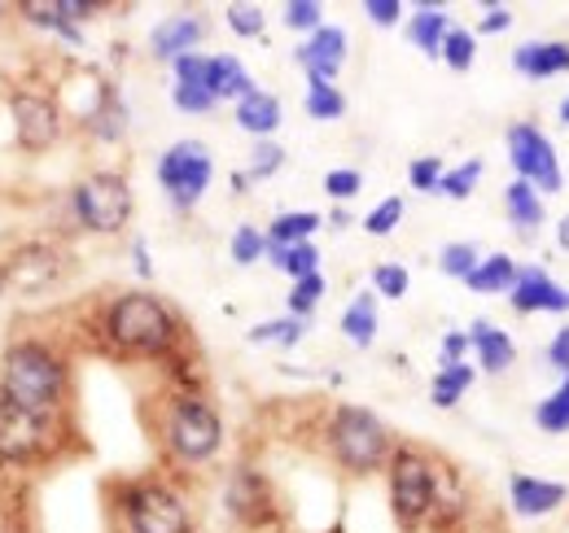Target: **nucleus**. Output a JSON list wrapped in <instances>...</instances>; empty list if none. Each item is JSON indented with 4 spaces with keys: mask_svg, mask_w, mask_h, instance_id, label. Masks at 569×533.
<instances>
[{
    "mask_svg": "<svg viewBox=\"0 0 569 533\" xmlns=\"http://www.w3.org/2000/svg\"><path fill=\"white\" fill-rule=\"evenodd\" d=\"M67 385V368L58 354H49L44 345H13L4 354V399L13 411H22L27 420H40L53 411V402L62 399Z\"/></svg>",
    "mask_w": 569,
    "mask_h": 533,
    "instance_id": "f257e3e1",
    "label": "nucleus"
},
{
    "mask_svg": "<svg viewBox=\"0 0 569 533\" xmlns=\"http://www.w3.org/2000/svg\"><path fill=\"white\" fill-rule=\"evenodd\" d=\"M106 336L128 354H167L176 345V315L153 293H123L106 315Z\"/></svg>",
    "mask_w": 569,
    "mask_h": 533,
    "instance_id": "f03ea898",
    "label": "nucleus"
},
{
    "mask_svg": "<svg viewBox=\"0 0 569 533\" xmlns=\"http://www.w3.org/2000/svg\"><path fill=\"white\" fill-rule=\"evenodd\" d=\"M329 451H333V460L347 467V472H377V467L386 464V455H390V433H386V424L368 411V406H356V402H347V406H338L333 411V420H329Z\"/></svg>",
    "mask_w": 569,
    "mask_h": 533,
    "instance_id": "7ed1b4c3",
    "label": "nucleus"
},
{
    "mask_svg": "<svg viewBox=\"0 0 569 533\" xmlns=\"http://www.w3.org/2000/svg\"><path fill=\"white\" fill-rule=\"evenodd\" d=\"M390 507L408 530L426 525L438 507V467L412 446L390 455Z\"/></svg>",
    "mask_w": 569,
    "mask_h": 533,
    "instance_id": "20e7f679",
    "label": "nucleus"
},
{
    "mask_svg": "<svg viewBox=\"0 0 569 533\" xmlns=\"http://www.w3.org/2000/svg\"><path fill=\"white\" fill-rule=\"evenodd\" d=\"M503 149H508V167L517 180L535 184L543 198L561 193L566 175H561V158H557V144L548 140V132H539L535 123H512L503 135Z\"/></svg>",
    "mask_w": 569,
    "mask_h": 533,
    "instance_id": "39448f33",
    "label": "nucleus"
},
{
    "mask_svg": "<svg viewBox=\"0 0 569 533\" xmlns=\"http://www.w3.org/2000/svg\"><path fill=\"white\" fill-rule=\"evenodd\" d=\"M74 214L88 232H101V237L123 232L132 219V184L123 175H110V171L88 175L74 189Z\"/></svg>",
    "mask_w": 569,
    "mask_h": 533,
    "instance_id": "423d86ee",
    "label": "nucleus"
},
{
    "mask_svg": "<svg viewBox=\"0 0 569 533\" xmlns=\"http://www.w3.org/2000/svg\"><path fill=\"white\" fill-rule=\"evenodd\" d=\"M223 442V424H219V411L202 399H180L171 406V420H167V446L184 460V464H207Z\"/></svg>",
    "mask_w": 569,
    "mask_h": 533,
    "instance_id": "0eeeda50",
    "label": "nucleus"
},
{
    "mask_svg": "<svg viewBox=\"0 0 569 533\" xmlns=\"http://www.w3.org/2000/svg\"><path fill=\"white\" fill-rule=\"evenodd\" d=\"M214 180V162H211V149L198 144V140H180L171 144L162 158H158V184L171 193V201L180 210H189L193 201L202 198L211 189Z\"/></svg>",
    "mask_w": 569,
    "mask_h": 533,
    "instance_id": "6e6552de",
    "label": "nucleus"
},
{
    "mask_svg": "<svg viewBox=\"0 0 569 533\" xmlns=\"http://www.w3.org/2000/svg\"><path fill=\"white\" fill-rule=\"evenodd\" d=\"M128 512V530L132 533H189V507L176 490L167 485H137L123 499Z\"/></svg>",
    "mask_w": 569,
    "mask_h": 533,
    "instance_id": "1a4fd4ad",
    "label": "nucleus"
},
{
    "mask_svg": "<svg viewBox=\"0 0 569 533\" xmlns=\"http://www.w3.org/2000/svg\"><path fill=\"white\" fill-rule=\"evenodd\" d=\"M9 110H13V135H18L22 149L44 153L49 144H58V135H62V114H58V105H53L49 97L18 92V97L9 101Z\"/></svg>",
    "mask_w": 569,
    "mask_h": 533,
    "instance_id": "9d476101",
    "label": "nucleus"
},
{
    "mask_svg": "<svg viewBox=\"0 0 569 533\" xmlns=\"http://www.w3.org/2000/svg\"><path fill=\"white\" fill-rule=\"evenodd\" d=\"M508 503H512L517 521H543L569 503V485L548 481V476H530V472H512L508 476Z\"/></svg>",
    "mask_w": 569,
    "mask_h": 533,
    "instance_id": "9b49d317",
    "label": "nucleus"
},
{
    "mask_svg": "<svg viewBox=\"0 0 569 533\" xmlns=\"http://www.w3.org/2000/svg\"><path fill=\"white\" fill-rule=\"evenodd\" d=\"M508 306L517 315H569V289L557 284L543 266H521V280L508 293Z\"/></svg>",
    "mask_w": 569,
    "mask_h": 533,
    "instance_id": "f8f14e48",
    "label": "nucleus"
},
{
    "mask_svg": "<svg viewBox=\"0 0 569 533\" xmlns=\"http://www.w3.org/2000/svg\"><path fill=\"white\" fill-rule=\"evenodd\" d=\"M298 67L307 70V79L333 83L338 70L347 62V31L342 27H320L316 36H307V44H298Z\"/></svg>",
    "mask_w": 569,
    "mask_h": 533,
    "instance_id": "ddd939ff",
    "label": "nucleus"
},
{
    "mask_svg": "<svg viewBox=\"0 0 569 533\" xmlns=\"http://www.w3.org/2000/svg\"><path fill=\"white\" fill-rule=\"evenodd\" d=\"M176 67V110L180 114H211L214 110V92H211V58L202 53H189Z\"/></svg>",
    "mask_w": 569,
    "mask_h": 533,
    "instance_id": "4468645a",
    "label": "nucleus"
},
{
    "mask_svg": "<svg viewBox=\"0 0 569 533\" xmlns=\"http://www.w3.org/2000/svg\"><path fill=\"white\" fill-rule=\"evenodd\" d=\"M58 275H62V254L49 250V245H22V250L13 254L9 271H4V280H9L13 289H22V293H40V289L53 284Z\"/></svg>",
    "mask_w": 569,
    "mask_h": 533,
    "instance_id": "2eb2a0df",
    "label": "nucleus"
},
{
    "mask_svg": "<svg viewBox=\"0 0 569 533\" xmlns=\"http://www.w3.org/2000/svg\"><path fill=\"white\" fill-rule=\"evenodd\" d=\"M512 70L526 79H561L569 74V40H526L512 49Z\"/></svg>",
    "mask_w": 569,
    "mask_h": 533,
    "instance_id": "dca6fc26",
    "label": "nucleus"
},
{
    "mask_svg": "<svg viewBox=\"0 0 569 533\" xmlns=\"http://www.w3.org/2000/svg\"><path fill=\"white\" fill-rule=\"evenodd\" d=\"M228 507H232V516H237V521H246V525L268 521V516H272L268 481H263L259 472H250V467L232 472V476H228Z\"/></svg>",
    "mask_w": 569,
    "mask_h": 533,
    "instance_id": "f3484780",
    "label": "nucleus"
},
{
    "mask_svg": "<svg viewBox=\"0 0 569 533\" xmlns=\"http://www.w3.org/2000/svg\"><path fill=\"white\" fill-rule=\"evenodd\" d=\"M469 350L478 354V368L487 376H503L512 363H517V341L503 333L491 320H473L469 324Z\"/></svg>",
    "mask_w": 569,
    "mask_h": 533,
    "instance_id": "a211bd4d",
    "label": "nucleus"
},
{
    "mask_svg": "<svg viewBox=\"0 0 569 533\" xmlns=\"http://www.w3.org/2000/svg\"><path fill=\"white\" fill-rule=\"evenodd\" d=\"M202 36H207L202 18H167V22H158V27H153L149 49H153V58L180 62V58H189V53L202 44Z\"/></svg>",
    "mask_w": 569,
    "mask_h": 533,
    "instance_id": "6ab92c4d",
    "label": "nucleus"
},
{
    "mask_svg": "<svg viewBox=\"0 0 569 533\" xmlns=\"http://www.w3.org/2000/svg\"><path fill=\"white\" fill-rule=\"evenodd\" d=\"M503 214H508L512 232H517L521 241H530V237L543 228V214H548V205H543V193H539L535 184H526V180H512V184L503 189Z\"/></svg>",
    "mask_w": 569,
    "mask_h": 533,
    "instance_id": "aec40b11",
    "label": "nucleus"
},
{
    "mask_svg": "<svg viewBox=\"0 0 569 533\" xmlns=\"http://www.w3.org/2000/svg\"><path fill=\"white\" fill-rule=\"evenodd\" d=\"M451 36V18L438 4H417V13L408 18V40L426 53V58H442V40Z\"/></svg>",
    "mask_w": 569,
    "mask_h": 533,
    "instance_id": "412c9836",
    "label": "nucleus"
},
{
    "mask_svg": "<svg viewBox=\"0 0 569 533\" xmlns=\"http://www.w3.org/2000/svg\"><path fill=\"white\" fill-rule=\"evenodd\" d=\"M211 92H214V101H246V97L259 92V88H254L250 70L241 67V58H232V53H214L211 58Z\"/></svg>",
    "mask_w": 569,
    "mask_h": 533,
    "instance_id": "4be33fe9",
    "label": "nucleus"
},
{
    "mask_svg": "<svg viewBox=\"0 0 569 533\" xmlns=\"http://www.w3.org/2000/svg\"><path fill=\"white\" fill-rule=\"evenodd\" d=\"M237 128L259 135V140H268V135L281 128V101L272 92H250L246 101H237Z\"/></svg>",
    "mask_w": 569,
    "mask_h": 533,
    "instance_id": "5701e85b",
    "label": "nucleus"
},
{
    "mask_svg": "<svg viewBox=\"0 0 569 533\" xmlns=\"http://www.w3.org/2000/svg\"><path fill=\"white\" fill-rule=\"evenodd\" d=\"M517 280H521V263H517L512 254H487L465 284H469L473 293H512Z\"/></svg>",
    "mask_w": 569,
    "mask_h": 533,
    "instance_id": "b1692460",
    "label": "nucleus"
},
{
    "mask_svg": "<svg viewBox=\"0 0 569 533\" xmlns=\"http://www.w3.org/2000/svg\"><path fill=\"white\" fill-rule=\"evenodd\" d=\"M311 232H320V214L316 210H289V214H277L268 223V245L293 250V245H307Z\"/></svg>",
    "mask_w": 569,
    "mask_h": 533,
    "instance_id": "393cba45",
    "label": "nucleus"
},
{
    "mask_svg": "<svg viewBox=\"0 0 569 533\" xmlns=\"http://www.w3.org/2000/svg\"><path fill=\"white\" fill-rule=\"evenodd\" d=\"M473 376H478V368H469V363H442L433 372V381H429V402L433 406H456V402L469 394Z\"/></svg>",
    "mask_w": 569,
    "mask_h": 533,
    "instance_id": "a878e982",
    "label": "nucleus"
},
{
    "mask_svg": "<svg viewBox=\"0 0 569 533\" xmlns=\"http://www.w3.org/2000/svg\"><path fill=\"white\" fill-rule=\"evenodd\" d=\"M342 333L351 336V345H359V350L372 345V336H377V302H372V293H359L356 302L347 306V315H342Z\"/></svg>",
    "mask_w": 569,
    "mask_h": 533,
    "instance_id": "bb28decb",
    "label": "nucleus"
},
{
    "mask_svg": "<svg viewBox=\"0 0 569 533\" xmlns=\"http://www.w3.org/2000/svg\"><path fill=\"white\" fill-rule=\"evenodd\" d=\"M535 429H543V433H569V376L535 406Z\"/></svg>",
    "mask_w": 569,
    "mask_h": 533,
    "instance_id": "cd10ccee",
    "label": "nucleus"
},
{
    "mask_svg": "<svg viewBox=\"0 0 569 533\" xmlns=\"http://www.w3.org/2000/svg\"><path fill=\"white\" fill-rule=\"evenodd\" d=\"M268 259L281 266L289 280H307V275H316V266H320V250L307 241V245H293V250H277V245H268Z\"/></svg>",
    "mask_w": 569,
    "mask_h": 533,
    "instance_id": "c85d7f7f",
    "label": "nucleus"
},
{
    "mask_svg": "<svg viewBox=\"0 0 569 533\" xmlns=\"http://www.w3.org/2000/svg\"><path fill=\"white\" fill-rule=\"evenodd\" d=\"M307 114L311 119H342L347 114V97H342V88L338 83H320V79H311V88H307Z\"/></svg>",
    "mask_w": 569,
    "mask_h": 533,
    "instance_id": "c756f323",
    "label": "nucleus"
},
{
    "mask_svg": "<svg viewBox=\"0 0 569 533\" xmlns=\"http://www.w3.org/2000/svg\"><path fill=\"white\" fill-rule=\"evenodd\" d=\"M482 158H469V162H460V167H451L447 175H442V184H438V193L451 201H465L478 184H482Z\"/></svg>",
    "mask_w": 569,
    "mask_h": 533,
    "instance_id": "7c9ffc66",
    "label": "nucleus"
},
{
    "mask_svg": "<svg viewBox=\"0 0 569 533\" xmlns=\"http://www.w3.org/2000/svg\"><path fill=\"white\" fill-rule=\"evenodd\" d=\"M478 245H469V241H451V245H442V254H438V266H442V275H451V280H469L473 271H478Z\"/></svg>",
    "mask_w": 569,
    "mask_h": 533,
    "instance_id": "2f4dec72",
    "label": "nucleus"
},
{
    "mask_svg": "<svg viewBox=\"0 0 569 533\" xmlns=\"http://www.w3.org/2000/svg\"><path fill=\"white\" fill-rule=\"evenodd\" d=\"M22 13H27L36 27L62 31V36H67V40H74V44L83 40V36H79V31L71 27V18H67V4H62V0H58V4H44V0H27V4H22Z\"/></svg>",
    "mask_w": 569,
    "mask_h": 533,
    "instance_id": "473e14b6",
    "label": "nucleus"
},
{
    "mask_svg": "<svg viewBox=\"0 0 569 533\" xmlns=\"http://www.w3.org/2000/svg\"><path fill=\"white\" fill-rule=\"evenodd\" d=\"M320 298H325V275L316 271V275H307V280H293V289H289V315L293 320H307L316 306H320Z\"/></svg>",
    "mask_w": 569,
    "mask_h": 533,
    "instance_id": "72a5a7b5",
    "label": "nucleus"
},
{
    "mask_svg": "<svg viewBox=\"0 0 569 533\" xmlns=\"http://www.w3.org/2000/svg\"><path fill=\"white\" fill-rule=\"evenodd\" d=\"M473 58H478V36L465 31V27H451V36L442 40V58L438 62H447L451 70H469Z\"/></svg>",
    "mask_w": 569,
    "mask_h": 533,
    "instance_id": "f704fd0d",
    "label": "nucleus"
},
{
    "mask_svg": "<svg viewBox=\"0 0 569 533\" xmlns=\"http://www.w3.org/2000/svg\"><path fill=\"white\" fill-rule=\"evenodd\" d=\"M232 263L237 266H254L263 254H268V232H259V228H250V223H241L237 232H232Z\"/></svg>",
    "mask_w": 569,
    "mask_h": 533,
    "instance_id": "c9c22d12",
    "label": "nucleus"
},
{
    "mask_svg": "<svg viewBox=\"0 0 569 533\" xmlns=\"http://www.w3.org/2000/svg\"><path fill=\"white\" fill-rule=\"evenodd\" d=\"M254 345H298L302 341V320L284 315V320H268V324H254L250 329Z\"/></svg>",
    "mask_w": 569,
    "mask_h": 533,
    "instance_id": "e433bc0d",
    "label": "nucleus"
},
{
    "mask_svg": "<svg viewBox=\"0 0 569 533\" xmlns=\"http://www.w3.org/2000/svg\"><path fill=\"white\" fill-rule=\"evenodd\" d=\"M399 223H403V198H386L363 214V232H372V237H390Z\"/></svg>",
    "mask_w": 569,
    "mask_h": 533,
    "instance_id": "4c0bfd02",
    "label": "nucleus"
},
{
    "mask_svg": "<svg viewBox=\"0 0 569 533\" xmlns=\"http://www.w3.org/2000/svg\"><path fill=\"white\" fill-rule=\"evenodd\" d=\"M284 27L316 36V31L325 27V9H320L316 0H289V4H284Z\"/></svg>",
    "mask_w": 569,
    "mask_h": 533,
    "instance_id": "58836bf2",
    "label": "nucleus"
},
{
    "mask_svg": "<svg viewBox=\"0 0 569 533\" xmlns=\"http://www.w3.org/2000/svg\"><path fill=\"white\" fill-rule=\"evenodd\" d=\"M408 266H399V263H377L372 266V289L381 293V298H390V302H399L403 293H408Z\"/></svg>",
    "mask_w": 569,
    "mask_h": 533,
    "instance_id": "ea45409f",
    "label": "nucleus"
},
{
    "mask_svg": "<svg viewBox=\"0 0 569 533\" xmlns=\"http://www.w3.org/2000/svg\"><path fill=\"white\" fill-rule=\"evenodd\" d=\"M228 27H232V36H241V40H254V36H263V9L259 4H228Z\"/></svg>",
    "mask_w": 569,
    "mask_h": 533,
    "instance_id": "a19ab883",
    "label": "nucleus"
},
{
    "mask_svg": "<svg viewBox=\"0 0 569 533\" xmlns=\"http://www.w3.org/2000/svg\"><path fill=\"white\" fill-rule=\"evenodd\" d=\"M281 162H284L281 144L259 140V144H254V158H250V180H272V175L281 171Z\"/></svg>",
    "mask_w": 569,
    "mask_h": 533,
    "instance_id": "79ce46f5",
    "label": "nucleus"
},
{
    "mask_svg": "<svg viewBox=\"0 0 569 533\" xmlns=\"http://www.w3.org/2000/svg\"><path fill=\"white\" fill-rule=\"evenodd\" d=\"M442 175H447L442 158H417V162H412V171H408L412 189H421V193H433V189L442 184Z\"/></svg>",
    "mask_w": 569,
    "mask_h": 533,
    "instance_id": "37998d69",
    "label": "nucleus"
},
{
    "mask_svg": "<svg viewBox=\"0 0 569 533\" xmlns=\"http://www.w3.org/2000/svg\"><path fill=\"white\" fill-rule=\"evenodd\" d=\"M359 189H363V175H359V171H329V175H325V193H329V198L351 201Z\"/></svg>",
    "mask_w": 569,
    "mask_h": 533,
    "instance_id": "c03bdc74",
    "label": "nucleus"
},
{
    "mask_svg": "<svg viewBox=\"0 0 569 533\" xmlns=\"http://www.w3.org/2000/svg\"><path fill=\"white\" fill-rule=\"evenodd\" d=\"M548 368H557L561 376H569V324L557 329V336H548V350H543Z\"/></svg>",
    "mask_w": 569,
    "mask_h": 533,
    "instance_id": "a18cd8bd",
    "label": "nucleus"
},
{
    "mask_svg": "<svg viewBox=\"0 0 569 533\" xmlns=\"http://www.w3.org/2000/svg\"><path fill=\"white\" fill-rule=\"evenodd\" d=\"M363 18L377 22V27H399L403 4H399V0H368V4H363Z\"/></svg>",
    "mask_w": 569,
    "mask_h": 533,
    "instance_id": "49530a36",
    "label": "nucleus"
},
{
    "mask_svg": "<svg viewBox=\"0 0 569 533\" xmlns=\"http://www.w3.org/2000/svg\"><path fill=\"white\" fill-rule=\"evenodd\" d=\"M512 27V9L508 4H487L482 22H478V36H503Z\"/></svg>",
    "mask_w": 569,
    "mask_h": 533,
    "instance_id": "de8ad7c7",
    "label": "nucleus"
},
{
    "mask_svg": "<svg viewBox=\"0 0 569 533\" xmlns=\"http://www.w3.org/2000/svg\"><path fill=\"white\" fill-rule=\"evenodd\" d=\"M469 354V333H442V363H465Z\"/></svg>",
    "mask_w": 569,
    "mask_h": 533,
    "instance_id": "09e8293b",
    "label": "nucleus"
},
{
    "mask_svg": "<svg viewBox=\"0 0 569 533\" xmlns=\"http://www.w3.org/2000/svg\"><path fill=\"white\" fill-rule=\"evenodd\" d=\"M557 250H566V254H569V214H561V219H557Z\"/></svg>",
    "mask_w": 569,
    "mask_h": 533,
    "instance_id": "8fccbe9b",
    "label": "nucleus"
},
{
    "mask_svg": "<svg viewBox=\"0 0 569 533\" xmlns=\"http://www.w3.org/2000/svg\"><path fill=\"white\" fill-rule=\"evenodd\" d=\"M137 271H141V275H149V271H153V266H149V254H144L141 241H137Z\"/></svg>",
    "mask_w": 569,
    "mask_h": 533,
    "instance_id": "3c124183",
    "label": "nucleus"
},
{
    "mask_svg": "<svg viewBox=\"0 0 569 533\" xmlns=\"http://www.w3.org/2000/svg\"><path fill=\"white\" fill-rule=\"evenodd\" d=\"M561 123L569 128V92H566V101H561Z\"/></svg>",
    "mask_w": 569,
    "mask_h": 533,
    "instance_id": "603ef678",
    "label": "nucleus"
},
{
    "mask_svg": "<svg viewBox=\"0 0 569 533\" xmlns=\"http://www.w3.org/2000/svg\"><path fill=\"white\" fill-rule=\"evenodd\" d=\"M0 289H4V271H0Z\"/></svg>",
    "mask_w": 569,
    "mask_h": 533,
    "instance_id": "864d4df0",
    "label": "nucleus"
}]
</instances>
